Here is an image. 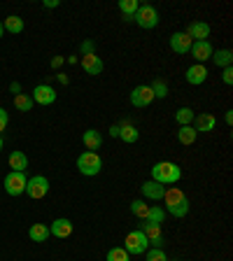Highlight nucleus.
Listing matches in <instances>:
<instances>
[{
	"instance_id": "f257e3e1",
	"label": "nucleus",
	"mask_w": 233,
	"mask_h": 261,
	"mask_svg": "<svg viewBox=\"0 0 233 261\" xmlns=\"http://www.w3.org/2000/svg\"><path fill=\"white\" fill-rule=\"evenodd\" d=\"M161 201L166 203V212L173 217H185L189 212V198L177 187H166V194H163Z\"/></svg>"
},
{
	"instance_id": "f03ea898",
	"label": "nucleus",
	"mask_w": 233,
	"mask_h": 261,
	"mask_svg": "<svg viewBox=\"0 0 233 261\" xmlns=\"http://www.w3.org/2000/svg\"><path fill=\"white\" fill-rule=\"evenodd\" d=\"M152 179L163 187L177 185L179 179H182V168L173 161H159L152 166Z\"/></svg>"
},
{
	"instance_id": "7ed1b4c3",
	"label": "nucleus",
	"mask_w": 233,
	"mask_h": 261,
	"mask_svg": "<svg viewBox=\"0 0 233 261\" xmlns=\"http://www.w3.org/2000/svg\"><path fill=\"white\" fill-rule=\"evenodd\" d=\"M77 170L84 177H96L103 170V159L98 156V152H82L77 156Z\"/></svg>"
},
{
	"instance_id": "20e7f679",
	"label": "nucleus",
	"mask_w": 233,
	"mask_h": 261,
	"mask_svg": "<svg viewBox=\"0 0 233 261\" xmlns=\"http://www.w3.org/2000/svg\"><path fill=\"white\" fill-rule=\"evenodd\" d=\"M26 182H28L26 173H16V170H12V173H7L3 187H5L7 196H14V198H16V196L26 194Z\"/></svg>"
},
{
	"instance_id": "39448f33",
	"label": "nucleus",
	"mask_w": 233,
	"mask_h": 261,
	"mask_svg": "<svg viewBox=\"0 0 233 261\" xmlns=\"http://www.w3.org/2000/svg\"><path fill=\"white\" fill-rule=\"evenodd\" d=\"M124 250L128 252V254H145V252L149 250V240L145 238V233H142L140 228H136V231H131V233L126 236Z\"/></svg>"
},
{
	"instance_id": "423d86ee",
	"label": "nucleus",
	"mask_w": 233,
	"mask_h": 261,
	"mask_svg": "<svg viewBox=\"0 0 233 261\" xmlns=\"http://www.w3.org/2000/svg\"><path fill=\"white\" fill-rule=\"evenodd\" d=\"M133 21H136L140 28H145V31L154 28V26L159 23V12H157V7H152V5H140V7H138V12L133 14Z\"/></svg>"
},
{
	"instance_id": "0eeeda50",
	"label": "nucleus",
	"mask_w": 233,
	"mask_h": 261,
	"mask_svg": "<svg viewBox=\"0 0 233 261\" xmlns=\"http://www.w3.org/2000/svg\"><path fill=\"white\" fill-rule=\"evenodd\" d=\"M26 194L31 196L33 201H40V198H44V196L49 194V179L44 177V175H33V177H28Z\"/></svg>"
},
{
	"instance_id": "6e6552de",
	"label": "nucleus",
	"mask_w": 233,
	"mask_h": 261,
	"mask_svg": "<svg viewBox=\"0 0 233 261\" xmlns=\"http://www.w3.org/2000/svg\"><path fill=\"white\" fill-rule=\"evenodd\" d=\"M152 100H154V93L149 84H140V87H136L131 91V105L133 108H147Z\"/></svg>"
},
{
	"instance_id": "1a4fd4ad",
	"label": "nucleus",
	"mask_w": 233,
	"mask_h": 261,
	"mask_svg": "<svg viewBox=\"0 0 233 261\" xmlns=\"http://www.w3.org/2000/svg\"><path fill=\"white\" fill-rule=\"evenodd\" d=\"M140 231L145 233V238L149 240V245H152V247H157V250H163L166 240H163V231H161V226H159V224H147L145 222Z\"/></svg>"
},
{
	"instance_id": "9d476101",
	"label": "nucleus",
	"mask_w": 233,
	"mask_h": 261,
	"mask_svg": "<svg viewBox=\"0 0 233 261\" xmlns=\"http://www.w3.org/2000/svg\"><path fill=\"white\" fill-rule=\"evenodd\" d=\"M33 103L38 105H51L56 100V91L49 84H38V87L33 89Z\"/></svg>"
},
{
	"instance_id": "9b49d317",
	"label": "nucleus",
	"mask_w": 233,
	"mask_h": 261,
	"mask_svg": "<svg viewBox=\"0 0 233 261\" xmlns=\"http://www.w3.org/2000/svg\"><path fill=\"white\" fill-rule=\"evenodd\" d=\"M80 65L84 68V72H87V75H100V72H103V68H105L103 59H100V56H96V54L82 56Z\"/></svg>"
},
{
	"instance_id": "f8f14e48",
	"label": "nucleus",
	"mask_w": 233,
	"mask_h": 261,
	"mask_svg": "<svg viewBox=\"0 0 233 261\" xmlns=\"http://www.w3.org/2000/svg\"><path fill=\"white\" fill-rule=\"evenodd\" d=\"M191 44H194V40H191L187 33H173V35H170V49H173L175 54L185 56L191 49Z\"/></svg>"
},
{
	"instance_id": "ddd939ff",
	"label": "nucleus",
	"mask_w": 233,
	"mask_h": 261,
	"mask_svg": "<svg viewBox=\"0 0 233 261\" xmlns=\"http://www.w3.org/2000/svg\"><path fill=\"white\" fill-rule=\"evenodd\" d=\"M185 33L194 40V42H203V40L210 38V26H208L205 21H191Z\"/></svg>"
},
{
	"instance_id": "4468645a",
	"label": "nucleus",
	"mask_w": 233,
	"mask_h": 261,
	"mask_svg": "<svg viewBox=\"0 0 233 261\" xmlns=\"http://www.w3.org/2000/svg\"><path fill=\"white\" fill-rule=\"evenodd\" d=\"M189 51H191V56L196 59V63L203 65L212 56V51H215V49H212V44L208 42V40H203V42H194V44H191Z\"/></svg>"
},
{
	"instance_id": "2eb2a0df",
	"label": "nucleus",
	"mask_w": 233,
	"mask_h": 261,
	"mask_svg": "<svg viewBox=\"0 0 233 261\" xmlns=\"http://www.w3.org/2000/svg\"><path fill=\"white\" fill-rule=\"evenodd\" d=\"M72 222L70 219H65V217H59L51 222V226H49V233L56 236V238H68V236L72 233Z\"/></svg>"
},
{
	"instance_id": "dca6fc26",
	"label": "nucleus",
	"mask_w": 233,
	"mask_h": 261,
	"mask_svg": "<svg viewBox=\"0 0 233 261\" xmlns=\"http://www.w3.org/2000/svg\"><path fill=\"white\" fill-rule=\"evenodd\" d=\"M140 191L145 198H149V201H161L163 194H166V187L154 182V179H149V182H145V185L140 187Z\"/></svg>"
},
{
	"instance_id": "f3484780",
	"label": "nucleus",
	"mask_w": 233,
	"mask_h": 261,
	"mask_svg": "<svg viewBox=\"0 0 233 261\" xmlns=\"http://www.w3.org/2000/svg\"><path fill=\"white\" fill-rule=\"evenodd\" d=\"M82 142L87 147V152H96V149H100V145H103V136H100V130L89 128V130H84Z\"/></svg>"
},
{
	"instance_id": "a211bd4d",
	"label": "nucleus",
	"mask_w": 233,
	"mask_h": 261,
	"mask_svg": "<svg viewBox=\"0 0 233 261\" xmlns=\"http://www.w3.org/2000/svg\"><path fill=\"white\" fill-rule=\"evenodd\" d=\"M208 80V68L201 63L191 65V68H187V82L189 84H194V87H198V84H203V82Z\"/></svg>"
},
{
	"instance_id": "6ab92c4d",
	"label": "nucleus",
	"mask_w": 233,
	"mask_h": 261,
	"mask_svg": "<svg viewBox=\"0 0 233 261\" xmlns=\"http://www.w3.org/2000/svg\"><path fill=\"white\" fill-rule=\"evenodd\" d=\"M215 124H217V119H215V117H212V114H196L194 117V130L196 133H198V130H201V133H208V130H212L215 128Z\"/></svg>"
},
{
	"instance_id": "aec40b11",
	"label": "nucleus",
	"mask_w": 233,
	"mask_h": 261,
	"mask_svg": "<svg viewBox=\"0 0 233 261\" xmlns=\"http://www.w3.org/2000/svg\"><path fill=\"white\" fill-rule=\"evenodd\" d=\"M119 138L124 142H128V145H133V142H138V138H140V130L131 124V121H124V124H119Z\"/></svg>"
},
{
	"instance_id": "412c9836",
	"label": "nucleus",
	"mask_w": 233,
	"mask_h": 261,
	"mask_svg": "<svg viewBox=\"0 0 233 261\" xmlns=\"http://www.w3.org/2000/svg\"><path fill=\"white\" fill-rule=\"evenodd\" d=\"M49 236H51V233H49L47 224H33V226L28 228V238H31L33 243H44Z\"/></svg>"
},
{
	"instance_id": "4be33fe9",
	"label": "nucleus",
	"mask_w": 233,
	"mask_h": 261,
	"mask_svg": "<svg viewBox=\"0 0 233 261\" xmlns=\"http://www.w3.org/2000/svg\"><path fill=\"white\" fill-rule=\"evenodd\" d=\"M210 59L215 61V65H217V68H231L233 51H231V49H219V51H212Z\"/></svg>"
},
{
	"instance_id": "5701e85b",
	"label": "nucleus",
	"mask_w": 233,
	"mask_h": 261,
	"mask_svg": "<svg viewBox=\"0 0 233 261\" xmlns=\"http://www.w3.org/2000/svg\"><path fill=\"white\" fill-rule=\"evenodd\" d=\"M10 166L16 173H23V170L28 168V156L23 152H19V149H14V152L10 154Z\"/></svg>"
},
{
	"instance_id": "b1692460",
	"label": "nucleus",
	"mask_w": 233,
	"mask_h": 261,
	"mask_svg": "<svg viewBox=\"0 0 233 261\" xmlns=\"http://www.w3.org/2000/svg\"><path fill=\"white\" fill-rule=\"evenodd\" d=\"M140 3L138 0H119V10L124 14V21H133V14L138 12Z\"/></svg>"
},
{
	"instance_id": "393cba45",
	"label": "nucleus",
	"mask_w": 233,
	"mask_h": 261,
	"mask_svg": "<svg viewBox=\"0 0 233 261\" xmlns=\"http://www.w3.org/2000/svg\"><path fill=\"white\" fill-rule=\"evenodd\" d=\"M196 136H198V133L194 130V126H179V130H177V140L182 142V145H194Z\"/></svg>"
},
{
	"instance_id": "a878e982",
	"label": "nucleus",
	"mask_w": 233,
	"mask_h": 261,
	"mask_svg": "<svg viewBox=\"0 0 233 261\" xmlns=\"http://www.w3.org/2000/svg\"><path fill=\"white\" fill-rule=\"evenodd\" d=\"M194 110L191 108H179L177 112H175V121H177L179 126H191L194 124Z\"/></svg>"
},
{
	"instance_id": "bb28decb",
	"label": "nucleus",
	"mask_w": 233,
	"mask_h": 261,
	"mask_svg": "<svg viewBox=\"0 0 233 261\" xmlns=\"http://www.w3.org/2000/svg\"><path fill=\"white\" fill-rule=\"evenodd\" d=\"M163 219H166V210H163V207H159V205H152V207H149V212H147L145 222L147 224H159V226H161Z\"/></svg>"
},
{
	"instance_id": "cd10ccee",
	"label": "nucleus",
	"mask_w": 233,
	"mask_h": 261,
	"mask_svg": "<svg viewBox=\"0 0 233 261\" xmlns=\"http://www.w3.org/2000/svg\"><path fill=\"white\" fill-rule=\"evenodd\" d=\"M3 28L16 35V33L23 31V19H21V16H16V14H12V16H7L5 21H3Z\"/></svg>"
},
{
	"instance_id": "c85d7f7f",
	"label": "nucleus",
	"mask_w": 233,
	"mask_h": 261,
	"mask_svg": "<svg viewBox=\"0 0 233 261\" xmlns=\"http://www.w3.org/2000/svg\"><path fill=\"white\" fill-rule=\"evenodd\" d=\"M14 108L19 110V112H31L33 110V98L28 96V93H19V96H14Z\"/></svg>"
},
{
	"instance_id": "c756f323",
	"label": "nucleus",
	"mask_w": 233,
	"mask_h": 261,
	"mask_svg": "<svg viewBox=\"0 0 233 261\" xmlns=\"http://www.w3.org/2000/svg\"><path fill=\"white\" fill-rule=\"evenodd\" d=\"M131 212H133L136 217L145 219V217H147V212H149V205H145V201L136 198V201H131Z\"/></svg>"
},
{
	"instance_id": "7c9ffc66",
	"label": "nucleus",
	"mask_w": 233,
	"mask_h": 261,
	"mask_svg": "<svg viewBox=\"0 0 233 261\" xmlns=\"http://www.w3.org/2000/svg\"><path fill=\"white\" fill-rule=\"evenodd\" d=\"M108 261H131V254L124 247H112V250L108 252Z\"/></svg>"
},
{
	"instance_id": "2f4dec72",
	"label": "nucleus",
	"mask_w": 233,
	"mask_h": 261,
	"mask_svg": "<svg viewBox=\"0 0 233 261\" xmlns=\"http://www.w3.org/2000/svg\"><path fill=\"white\" fill-rule=\"evenodd\" d=\"M149 87H152V93H154V98H166V96H168V84H166V82H163V80H157V82H152Z\"/></svg>"
},
{
	"instance_id": "473e14b6",
	"label": "nucleus",
	"mask_w": 233,
	"mask_h": 261,
	"mask_svg": "<svg viewBox=\"0 0 233 261\" xmlns=\"http://www.w3.org/2000/svg\"><path fill=\"white\" fill-rule=\"evenodd\" d=\"M147 261H168V256H166V252L163 250L152 247V250H147Z\"/></svg>"
},
{
	"instance_id": "72a5a7b5",
	"label": "nucleus",
	"mask_w": 233,
	"mask_h": 261,
	"mask_svg": "<svg viewBox=\"0 0 233 261\" xmlns=\"http://www.w3.org/2000/svg\"><path fill=\"white\" fill-rule=\"evenodd\" d=\"M80 49H82V56L96 54V42H93V40H84V42L80 44Z\"/></svg>"
},
{
	"instance_id": "f704fd0d",
	"label": "nucleus",
	"mask_w": 233,
	"mask_h": 261,
	"mask_svg": "<svg viewBox=\"0 0 233 261\" xmlns=\"http://www.w3.org/2000/svg\"><path fill=\"white\" fill-rule=\"evenodd\" d=\"M222 80H224V84H233V68H224Z\"/></svg>"
},
{
	"instance_id": "c9c22d12",
	"label": "nucleus",
	"mask_w": 233,
	"mask_h": 261,
	"mask_svg": "<svg viewBox=\"0 0 233 261\" xmlns=\"http://www.w3.org/2000/svg\"><path fill=\"white\" fill-rule=\"evenodd\" d=\"M7 121H10V117H7V112L3 108H0V133L7 128Z\"/></svg>"
},
{
	"instance_id": "e433bc0d",
	"label": "nucleus",
	"mask_w": 233,
	"mask_h": 261,
	"mask_svg": "<svg viewBox=\"0 0 233 261\" xmlns=\"http://www.w3.org/2000/svg\"><path fill=\"white\" fill-rule=\"evenodd\" d=\"M63 63H65L63 56H54V59H51V68H61Z\"/></svg>"
},
{
	"instance_id": "4c0bfd02",
	"label": "nucleus",
	"mask_w": 233,
	"mask_h": 261,
	"mask_svg": "<svg viewBox=\"0 0 233 261\" xmlns=\"http://www.w3.org/2000/svg\"><path fill=\"white\" fill-rule=\"evenodd\" d=\"M10 91L14 93V96H19V93H21V84H19V82H12V84H10Z\"/></svg>"
},
{
	"instance_id": "58836bf2",
	"label": "nucleus",
	"mask_w": 233,
	"mask_h": 261,
	"mask_svg": "<svg viewBox=\"0 0 233 261\" xmlns=\"http://www.w3.org/2000/svg\"><path fill=\"white\" fill-rule=\"evenodd\" d=\"M44 7H59V0H44Z\"/></svg>"
},
{
	"instance_id": "ea45409f",
	"label": "nucleus",
	"mask_w": 233,
	"mask_h": 261,
	"mask_svg": "<svg viewBox=\"0 0 233 261\" xmlns=\"http://www.w3.org/2000/svg\"><path fill=\"white\" fill-rule=\"evenodd\" d=\"M110 136H112V138H119V126H112V128H110Z\"/></svg>"
},
{
	"instance_id": "a19ab883",
	"label": "nucleus",
	"mask_w": 233,
	"mask_h": 261,
	"mask_svg": "<svg viewBox=\"0 0 233 261\" xmlns=\"http://www.w3.org/2000/svg\"><path fill=\"white\" fill-rule=\"evenodd\" d=\"M224 119H226V124H228V126L233 124V110H228V112H226V117H224Z\"/></svg>"
},
{
	"instance_id": "79ce46f5",
	"label": "nucleus",
	"mask_w": 233,
	"mask_h": 261,
	"mask_svg": "<svg viewBox=\"0 0 233 261\" xmlns=\"http://www.w3.org/2000/svg\"><path fill=\"white\" fill-rule=\"evenodd\" d=\"M3 33H5V28H3V21H0V38H3Z\"/></svg>"
},
{
	"instance_id": "37998d69",
	"label": "nucleus",
	"mask_w": 233,
	"mask_h": 261,
	"mask_svg": "<svg viewBox=\"0 0 233 261\" xmlns=\"http://www.w3.org/2000/svg\"><path fill=\"white\" fill-rule=\"evenodd\" d=\"M3 145H5V142H3V136H0V152H3Z\"/></svg>"
},
{
	"instance_id": "c03bdc74",
	"label": "nucleus",
	"mask_w": 233,
	"mask_h": 261,
	"mask_svg": "<svg viewBox=\"0 0 233 261\" xmlns=\"http://www.w3.org/2000/svg\"><path fill=\"white\" fill-rule=\"evenodd\" d=\"M168 261H179V259H168Z\"/></svg>"
}]
</instances>
